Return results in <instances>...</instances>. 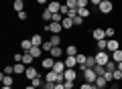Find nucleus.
<instances>
[{"mask_svg": "<svg viewBox=\"0 0 122 89\" xmlns=\"http://www.w3.org/2000/svg\"><path fill=\"white\" fill-rule=\"evenodd\" d=\"M45 81H51V83H61V81H65V77H63V73H57V71H47V75H45Z\"/></svg>", "mask_w": 122, "mask_h": 89, "instance_id": "1", "label": "nucleus"}, {"mask_svg": "<svg viewBox=\"0 0 122 89\" xmlns=\"http://www.w3.org/2000/svg\"><path fill=\"white\" fill-rule=\"evenodd\" d=\"M94 59H96L98 65H106V63L110 61V53H108V51H98L96 55H94Z\"/></svg>", "mask_w": 122, "mask_h": 89, "instance_id": "2", "label": "nucleus"}, {"mask_svg": "<svg viewBox=\"0 0 122 89\" xmlns=\"http://www.w3.org/2000/svg\"><path fill=\"white\" fill-rule=\"evenodd\" d=\"M45 30H49L51 34H59L61 30H63V24H61V22H49V24L45 26Z\"/></svg>", "mask_w": 122, "mask_h": 89, "instance_id": "3", "label": "nucleus"}, {"mask_svg": "<svg viewBox=\"0 0 122 89\" xmlns=\"http://www.w3.org/2000/svg\"><path fill=\"white\" fill-rule=\"evenodd\" d=\"M98 10H100L102 14H110V12L114 10V4H112V0H108V2H100Z\"/></svg>", "mask_w": 122, "mask_h": 89, "instance_id": "4", "label": "nucleus"}, {"mask_svg": "<svg viewBox=\"0 0 122 89\" xmlns=\"http://www.w3.org/2000/svg\"><path fill=\"white\" fill-rule=\"evenodd\" d=\"M83 79H86V83H96V79H98V75L96 73H94V69H86V71H83Z\"/></svg>", "mask_w": 122, "mask_h": 89, "instance_id": "5", "label": "nucleus"}, {"mask_svg": "<svg viewBox=\"0 0 122 89\" xmlns=\"http://www.w3.org/2000/svg\"><path fill=\"white\" fill-rule=\"evenodd\" d=\"M92 37L96 38V41H102V38H106V28H94V30H92Z\"/></svg>", "mask_w": 122, "mask_h": 89, "instance_id": "6", "label": "nucleus"}, {"mask_svg": "<svg viewBox=\"0 0 122 89\" xmlns=\"http://www.w3.org/2000/svg\"><path fill=\"white\" fill-rule=\"evenodd\" d=\"M63 77H65V81H75L77 79V71H75V69H65Z\"/></svg>", "mask_w": 122, "mask_h": 89, "instance_id": "7", "label": "nucleus"}, {"mask_svg": "<svg viewBox=\"0 0 122 89\" xmlns=\"http://www.w3.org/2000/svg\"><path fill=\"white\" fill-rule=\"evenodd\" d=\"M47 10H49V12H53V14H55V12H59V10H61V2H57V0L49 2V4H47Z\"/></svg>", "mask_w": 122, "mask_h": 89, "instance_id": "8", "label": "nucleus"}, {"mask_svg": "<svg viewBox=\"0 0 122 89\" xmlns=\"http://www.w3.org/2000/svg\"><path fill=\"white\" fill-rule=\"evenodd\" d=\"M37 75H39V73H37V69L33 67V65H29V67H26V71H25V77H26V79H35Z\"/></svg>", "mask_w": 122, "mask_h": 89, "instance_id": "9", "label": "nucleus"}, {"mask_svg": "<svg viewBox=\"0 0 122 89\" xmlns=\"http://www.w3.org/2000/svg\"><path fill=\"white\" fill-rule=\"evenodd\" d=\"M20 49L25 53H29L30 49H33V41H30V38H22V41H20Z\"/></svg>", "mask_w": 122, "mask_h": 89, "instance_id": "10", "label": "nucleus"}, {"mask_svg": "<svg viewBox=\"0 0 122 89\" xmlns=\"http://www.w3.org/2000/svg\"><path fill=\"white\" fill-rule=\"evenodd\" d=\"M118 49H120V45H118L116 38H108V53H114V51H118Z\"/></svg>", "mask_w": 122, "mask_h": 89, "instance_id": "11", "label": "nucleus"}, {"mask_svg": "<svg viewBox=\"0 0 122 89\" xmlns=\"http://www.w3.org/2000/svg\"><path fill=\"white\" fill-rule=\"evenodd\" d=\"M65 61H55V65H53V71H57V73H65Z\"/></svg>", "mask_w": 122, "mask_h": 89, "instance_id": "12", "label": "nucleus"}, {"mask_svg": "<svg viewBox=\"0 0 122 89\" xmlns=\"http://www.w3.org/2000/svg\"><path fill=\"white\" fill-rule=\"evenodd\" d=\"M26 65L25 63H14V75H25Z\"/></svg>", "mask_w": 122, "mask_h": 89, "instance_id": "13", "label": "nucleus"}, {"mask_svg": "<svg viewBox=\"0 0 122 89\" xmlns=\"http://www.w3.org/2000/svg\"><path fill=\"white\" fill-rule=\"evenodd\" d=\"M75 65H77V59H75V57H71V55H67L65 67H67V69H75Z\"/></svg>", "mask_w": 122, "mask_h": 89, "instance_id": "14", "label": "nucleus"}, {"mask_svg": "<svg viewBox=\"0 0 122 89\" xmlns=\"http://www.w3.org/2000/svg\"><path fill=\"white\" fill-rule=\"evenodd\" d=\"M0 81H2V85H12V83H14V77H10V75H6V73H2V75H0Z\"/></svg>", "mask_w": 122, "mask_h": 89, "instance_id": "15", "label": "nucleus"}, {"mask_svg": "<svg viewBox=\"0 0 122 89\" xmlns=\"http://www.w3.org/2000/svg\"><path fill=\"white\" fill-rule=\"evenodd\" d=\"M98 51H108V38H102V41H96Z\"/></svg>", "mask_w": 122, "mask_h": 89, "instance_id": "16", "label": "nucleus"}, {"mask_svg": "<svg viewBox=\"0 0 122 89\" xmlns=\"http://www.w3.org/2000/svg\"><path fill=\"white\" fill-rule=\"evenodd\" d=\"M92 69H94V73H96V75L98 77H102V75H104V73H106V67H104V65H94V67H92Z\"/></svg>", "mask_w": 122, "mask_h": 89, "instance_id": "17", "label": "nucleus"}, {"mask_svg": "<svg viewBox=\"0 0 122 89\" xmlns=\"http://www.w3.org/2000/svg\"><path fill=\"white\" fill-rule=\"evenodd\" d=\"M110 59H112V61H116V63H120V61H122V49H118V51L110 53Z\"/></svg>", "mask_w": 122, "mask_h": 89, "instance_id": "18", "label": "nucleus"}, {"mask_svg": "<svg viewBox=\"0 0 122 89\" xmlns=\"http://www.w3.org/2000/svg\"><path fill=\"white\" fill-rule=\"evenodd\" d=\"M53 65H55V61H53V57H47V59H43V67L47 69V71H51Z\"/></svg>", "mask_w": 122, "mask_h": 89, "instance_id": "19", "label": "nucleus"}, {"mask_svg": "<svg viewBox=\"0 0 122 89\" xmlns=\"http://www.w3.org/2000/svg\"><path fill=\"white\" fill-rule=\"evenodd\" d=\"M30 41H33V45H35V47H41V45L45 42L41 34H33V37H30Z\"/></svg>", "mask_w": 122, "mask_h": 89, "instance_id": "20", "label": "nucleus"}, {"mask_svg": "<svg viewBox=\"0 0 122 89\" xmlns=\"http://www.w3.org/2000/svg\"><path fill=\"white\" fill-rule=\"evenodd\" d=\"M33 61H35V57L30 55V53H25V55H22V63H25L26 67H29V65H33Z\"/></svg>", "mask_w": 122, "mask_h": 89, "instance_id": "21", "label": "nucleus"}, {"mask_svg": "<svg viewBox=\"0 0 122 89\" xmlns=\"http://www.w3.org/2000/svg\"><path fill=\"white\" fill-rule=\"evenodd\" d=\"M77 47H75V45H67V49H65V55H71V57H75L77 55Z\"/></svg>", "mask_w": 122, "mask_h": 89, "instance_id": "22", "label": "nucleus"}, {"mask_svg": "<svg viewBox=\"0 0 122 89\" xmlns=\"http://www.w3.org/2000/svg\"><path fill=\"white\" fill-rule=\"evenodd\" d=\"M61 55H63V49H61V47H53L51 49V57H53V59H59Z\"/></svg>", "mask_w": 122, "mask_h": 89, "instance_id": "23", "label": "nucleus"}, {"mask_svg": "<svg viewBox=\"0 0 122 89\" xmlns=\"http://www.w3.org/2000/svg\"><path fill=\"white\" fill-rule=\"evenodd\" d=\"M12 8L16 10V12H22V10H25V2H22V0H14Z\"/></svg>", "mask_w": 122, "mask_h": 89, "instance_id": "24", "label": "nucleus"}, {"mask_svg": "<svg viewBox=\"0 0 122 89\" xmlns=\"http://www.w3.org/2000/svg\"><path fill=\"white\" fill-rule=\"evenodd\" d=\"M30 55H33V57H35V59H39V57H41V53H43V49H41V47H35V45H33V49H30Z\"/></svg>", "mask_w": 122, "mask_h": 89, "instance_id": "25", "label": "nucleus"}, {"mask_svg": "<svg viewBox=\"0 0 122 89\" xmlns=\"http://www.w3.org/2000/svg\"><path fill=\"white\" fill-rule=\"evenodd\" d=\"M30 85H33V87H37V89H41V87H43V81H41V77L37 75L35 79H30Z\"/></svg>", "mask_w": 122, "mask_h": 89, "instance_id": "26", "label": "nucleus"}, {"mask_svg": "<svg viewBox=\"0 0 122 89\" xmlns=\"http://www.w3.org/2000/svg\"><path fill=\"white\" fill-rule=\"evenodd\" d=\"M61 24H63V28H67V30H69L71 26H75V24H73V20H71L69 16H65V18H63V22H61Z\"/></svg>", "mask_w": 122, "mask_h": 89, "instance_id": "27", "label": "nucleus"}, {"mask_svg": "<svg viewBox=\"0 0 122 89\" xmlns=\"http://www.w3.org/2000/svg\"><path fill=\"white\" fill-rule=\"evenodd\" d=\"M94 85H98V87L106 89V87H108V81H106L104 77H98V79H96V83H94Z\"/></svg>", "mask_w": 122, "mask_h": 89, "instance_id": "28", "label": "nucleus"}, {"mask_svg": "<svg viewBox=\"0 0 122 89\" xmlns=\"http://www.w3.org/2000/svg\"><path fill=\"white\" fill-rule=\"evenodd\" d=\"M77 14H79L81 18H87V16H90V8H87V6H83V8H77Z\"/></svg>", "mask_w": 122, "mask_h": 89, "instance_id": "29", "label": "nucleus"}, {"mask_svg": "<svg viewBox=\"0 0 122 89\" xmlns=\"http://www.w3.org/2000/svg\"><path fill=\"white\" fill-rule=\"evenodd\" d=\"M51 45H53V47H59V45H61V37H59V34H51Z\"/></svg>", "mask_w": 122, "mask_h": 89, "instance_id": "30", "label": "nucleus"}, {"mask_svg": "<svg viewBox=\"0 0 122 89\" xmlns=\"http://www.w3.org/2000/svg\"><path fill=\"white\" fill-rule=\"evenodd\" d=\"M75 59H77V65H86L87 55H83V53H77V55H75Z\"/></svg>", "mask_w": 122, "mask_h": 89, "instance_id": "31", "label": "nucleus"}, {"mask_svg": "<svg viewBox=\"0 0 122 89\" xmlns=\"http://www.w3.org/2000/svg\"><path fill=\"white\" fill-rule=\"evenodd\" d=\"M41 16H43V20H47V22H51V20H53V12H49V10H45Z\"/></svg>", "mask_w": 122, "mask_h": 89, "instance_id": "32", "label": "nucleus"}, {"mask_svg": "<svg viewBox=\"0 0 122 89\" xmlns=\"http://www.w3.org/2000/svg\"><path fill=\"white\" fill-rule=\"evenodd\" d=\"M63 18H65V16H63L61 12H55V14H53V20H51V22H63Z\"/></svg>", "mask_w": 122, "mask_h": 89, "instance_id": "33", "label": "nucleus"}, {"mask_svg": "<svg viewBox=\"0 0 122 89\" xmlns=\"http://www.w3.org/2000/svg\"><path fill=\"white\" fill-rule=\"evenodd\" d=\"M41 49H43V51H47V53H51V49H53V45H51V41H47V42H43V45H41Z\"/></svg>", "mask_w": 122, "mask_h": 89, "instance_id": "34", "label": "nucleus"}, {"mask_svg": "<svg viewBox=\"0 0 122 89\" xmlns=\"http://www.w3.org/2000/svg\"><path fill=\"white\" fill-rule=\"evenodd\" d=\"M65 4H67V6H69V8H71V10H77V0H67Z\"/></svg>", "mask_w": 122, "mask_h": 89, "instance_id": "35", "label": "nucleus"}, {"mask_svg": "<svg viewBox=\"0 0 122 89\" xmlns=\"http://www.w3.org/2000/svg\"><path fill=\"white\" fill-rule=\"evenodd\" d=\"M2 73H6V75H12V73H14V65H6Z\"/></svg>", "mask_w": 122, "mask_h": 89, "instance_id": "36", "label": "nucleus"}, {"mask_svg": "<svg viewBox=\"0 0 122 89\" xmlns=\"http://www.w3.org/2000/svg\"><path fill=\"white\" fill-rule=\"evenodd\" d=\"M71 20H73V24H75V26H81V24H83V18L79 16V14H77L75 18H71Z\"/></svg>", "mask_w": 122, "mask_h": 89, "instance_id": "37", "label": "nucleus"}, {"mask_svg": "<svg viewBox=\"0 0 122 89\" xmlns=\"http://www.w3.org/2000/svg\"><path fill=\"white\" fill-rule=\"evenodd\" d=\"M112 75H114V81H120V79H122V71H120V69H116Z\"/></svg>", "mask_w": 122, "mask_h": 89, "instance_id": "38", "label": "nucleus"}, {"mask_svg": "<svg viewBox=\"0 0 122 89\" xmlns=\"http://www.w3.org/2000/svg\"><path fill=\"white\" fill-rule=\"evenodd\" d=\"M114 34H116L114 28H106V38H114Z\"/></svg>", "mask_w": 122, "mask_h": 89, "instance_id": "39", "label": "nucleus"}, {"mask_svg": "<svg viewBox=\"0 0 122 89\" xmlns=\"http://www.w3.org/2000/svg\"><path fill=\"white\" fill-rule=\"evenodd\" d=\"M87 2H90V0H77V8H83V6H87Z\"/></svg>", "mask_w": 122, "mask_h": 89, "instance_id": "40", "label": "nucleus"}, {"mask_svg": "<svg viewBox=\"0 0 122 89\" xmlns=\"http://www.w3.org/2000/svg\"><path fill=\"white\" fill-rule=\"evenodd\" d=\"M65 83V89H73V81H63Z\"/></svg>", "mask_w": 122, "mask_h": 89, "instance_id": "41", "label": "nucleus"}, {"mask_svg": "<svg viewBox=\"0 0 122 89\" xmlns=\"http://www.w3.org/2000/svg\"><path fill=\"white\" fill-rule=\"evenodd\" d=\"M14 63H22V55L16 53V55H14Z\"/></svg>", "mask_w": 122, "mask_h": 89, "instance_id": "42", "label": "nucleus"}, {"mask_svg": "<svg viewBox=\"0 0 122 89\" xmlns=\"http://www.w3.org/2000/svg\"><path fill=\"white\" fill-rule=\"evenodd\" d=\"M79 89H94V85H92V83H83Z\"/></svg>", "mask_w": 122, "mask_h": 89, "instance_id": "43", "label": "nucleus"}, {"mask_svg": "<svg viewBox=\"0 0 122 89\" xmlns=\"http://www.w3.org/2000/svg\"><path fill=\"white\" fill-rule=\"evenodd\" d=\"M55 89H65V83L61 81V83H55Z\"/></svg>", "mask_w": 122, "mask_h": 89, "instance_id": "44", "label": "nucleus"}, {"mask_svg": "<svg viewBox=\"0 0 122 89\" xmlns=\"http://www.w3.org/2000/svg\"><path fill=\"white\" fill-rule=\"evenodd\" d=\"M18 18H20V20H25V18H26V12H25V10H22V12H18Z\"/></svg>", "mask_w": 122, "mask_h": 89, "instance_id": "45", "label": "nucleus"}, {"mask_svg": "<svg viewBox=\"0 0 122 89\" xmlns=\"http://www.w3.org/2000/svg\"><path fill=\"white\" fill-rule=\"evenodd\" d=\"M108 89H118V85H116V83H110V85H108Z\"/></svg>", "mask_w": 122, "mask_h": 89, "instance_id": "46", "label": "nucleus"}, {"mask_svg": "<svg viewBox=\"0 0 122 89\" xmlns=\"http://www.w3.org/2000/svg\"><path fill=\"white\" fill-rule=\"evenodd\" d=\"M90 2H92V4H96V6H100V2H102V0H90Z\"/></svg>", "mask_w": 122, "mask_h": 89, "instance_id": "47", "label": "nucleus"}, {"mask_svg": "<svg viewBox=\"0 0 122 89\" xmlns=\"http://www.w3.org/2000/svg\"><path fill=\"white\" fill-rule=\"evenodd\" d=\"M2 89H12V85H2Z\"/></svg>", "mask_w": 122, "mask_h": 89, "instance_id": "48", "label": "nucleus"}, {"mask_svg": "<svg viewBox=\"0 0 122 89\" xmlns=\"http://www.w3.org/2000/svg\"><path fill=\"white\" fill-rule=\"evenodd\" d=\"M37 2H39V4H47V0H37Z\"/></svg>", "mask_w": 122, "mask_h": 89, "instance_id": "49", "label": "nucleus"}, {"mask_svg": "<svg viewBox=\"0 0 122 89\" xmlns=\"http://www.w3.org/2000/svg\"><path fill=\"white\" fill-rule=\"evenodd\" d=\"M118 69H120V71H122V61H120V63H118Z\"/></svg>", "mask_w": 122, "mask_h": 89, "instance_id": "50", "label": "nucleus"}, {"mask_svg": "<svg viewBox=\"0 0 122 89\" xmlns=\"http://www.w3.org/2000/svg\"><path fill=\"white\" fill-rule=\"evenodd\" d=\"M25 89H37V87H33V85H29V87H25Z\"/></svg>", "mask_w": 122, "mask_h": 89, "instance_id": "51", "label": "nucleus"}, {"mask_svg": "<svg viewBox=\"0 0 122 89\" xmlns=\"http://www.w3.org/2000/svg\"><path fill=\"white\" fill-rule=\"evenodd\" d=\"M94 89H102V87H98V85H94Z\"/></svg>", "mask_w": 122, "mask_h": 89, "instance_id": "52", "label": "nucleus"}, {"mask_svg": "<svg viewBox=\"0 0 122 89\" xmlns=\"http://www.w3.org/2000/svg\"><path fill=\"white\" fill-rule=\"evenodd\" d=\"M102 2H108V0H102Z\"/></svg>", "mask_w": 122, "mask_h": 89, "instance_id": "53", "label": "nucleus"}, {"mask_svg": "<svg viewBox=\"0 0 122 89\" xmlns=\"http://www.w3.org/2000/svg\"><path fill=\"white\" fill-rule=\"evenodd\" d=\"M120 89H122V87H120Z\"/></svg>", "mask_w": 122, "mask_h": 89, "instance_id": "54", "label": "nucleus"}]
</instances>
